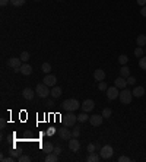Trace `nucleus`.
<instances>
[{
	"label": "nucleus",
	"mask_w": 146,
	"mask_h": 162,
	"mask_svg": "<svg viewBox=\"0 0 146 162\" xmlns=\"http://www.w3.org/2000/svg\"><path fill=\"white\" fill-rule=\"evenodd\" d=\"M63 110H66V111H76V110H79V101L78 99H75V98H70V99H66V101H63Z\"/></svg>",
	"instance_id": "f257e3e1"
},
{
	"label": "nucleus",
	"mask_w": 146,
	"mask_h": 162,
	"mask_svg": "<svg viewBox=\"0 0 146 162\" xmlns=\"http://www.w3.org/2000/svg\"><path fill=\"white\" fill-rule=\"evenodd\" d=\"M118 98H120V101H121V104H123V105H129L130 102H132V99H133V92L124 88V89L120 92Z\"/></svg>",
	"instance_id": "f03ea898"
},
{
	"label": "nucleus",
	"mask_w": 146,
	"mask_h": 162,
	"mask_svg": "<svg viewBox=\"0 0 146 162\" xmlns=\"http://www.w3.org/2000/svg\"><path fill=\"white\" fill-rule=\"evenodd\" d=\"M48 88H50V86H47L45 83H39V85H37V88H35V92L38 94L39 98H47V96L50 95V92H51Z\"/></svg>",
	"instance_id": "7ed1b4c3"
},
{
	"label": "nucleus",
	"mask_w": 146,
	"mask_h": 162,
	"mask_svg": "<svg viewBox=\"0 0 146 162\" xmlns=\"http://www.w3.org/2000/svg\"><path fill=\"white\" fill-rule=\"evenodd\" d=\"M76 121H78V115H75L72 111H67V114L63 117V123H64V126H67V127H73Z\"/></svg>",
	"instance_id": "20e7f679"
},
{
	"label": "nucleus",
	"mask_w": 146,
	"mask_h": 162,
	"mask_svg": "<svg viewBox=\"0 0 146 162\" xmlns=\"http://www.w3.org/2000/svg\"><path fill=\"white\" fill-rule=\"evenodd\" d=\"M112 153H114V149H112L111 145H105L101 148V151H99V155H101L102 159H110L112 156Z\"/></svg>",
	"instance_id": "39448f33"
},
{
	"label": "nucleus",
	"mask_w": 146,
	"mask_h": 162,
	"mask_svg": "<svg viewBox=\"0 0 146 162\" xmlns=\"http://www.w3.org/2000/svg\"><path fill=\"white\" fill-rule=\"evenodd\" d=\"M105 92H107V98L110 101H114L116 98H118V95H120V92H118L117 86H110V88H108Z\"/></svg>",
	"instance_id": "423d86ee"
},
{
	"label": "nucleus",
	"mask_w": 146,
	"mask_h": 162,
	"mask_svg": "<svg viewBox=\"0 0 146 162\" xmlns=\"http://www.w3.org/2000/svg\"><path fill=\"white\" fill-rule=\"evenodd\" d=\"M59 136H60L63 140H70L73 137L72 132L67 129V126H64V127H62V129H59Z\"/></svg>",
	"instance_id": "0eeeda50"
},
{
	"label": "nucleus",
	"mask_w": 146,
	"mask_h": 162,
	"mask_svg": "<svg viewBox=\"0 0 146 162\" xmlns=\"http://www.w3.org/2000/svg\"><path fill=\"white\" fill-rule=\"evenodd\" d=\"M21 62H22V60H21V59H18V57H10V59L7 60V66L12 67L13 70H15V69H21V66H22Z\"/></svg>",
	"instance_id": "6e6552de"
},
{
	"label": "nucleus",
	"mask_w": 146,
	"mask_h": 162,
	"mask_svg": "<svg viewBox=\"0 0 146 162\" xmlns=\"http://www.w3.org/2000/svg\"><path fill=\"white\" fill-rule=\"evenodd\" d=\"M80 107H82V110H83L85 112H91L94 108H95V102H94L92 99H86V101L82 102V105Z\"/></svg>",
	"instance_id": "1a4fd4ad"
},
{
	"label": "nucleus",
	"mask_w": 146,
	"mask_h": 162,
	"mask_svg": "<svg viewBox=\"0 0 146 162\" xmlns=\"http://www.w3.org/2000/svg\"><path fill=\"white\" fill-rule=\"evenodd\" d=\"M69 149H70V152H78L79 148H80V143H79L78 137H72V139L69 140Z\"/></svg>",
	"instance_id": "9d476101"
},
{
	"label": "nucleus",
	"mask_w": 146,
	"mask_h": 162,
	"mask_svg": "<svg viewBox=\"0 0 146 162\" xmlns=\"http://www.w3.org/2000/svg\"><path fill=\"white\" fill-rule=\"evenodd\" d=\"M102 115H99V114H94V115H91L89 117V121L91 124L94 126V127H98V126H101L102 124Z\"/></svg>",
	"instance_id": "9b49d317"
},
{
	"label": "nucleus",
	"mask_w": 146,
	"mask_h": 162,
	"mask_svg": "<svg viewBox=\"0 0 146 162\" xmlns=\"http://www.w3.org/2000/svg\"><path fill=\"white\" fill-rule=\"evenodd\" d=\"M126 85H127V79L123 78V76H120V78H117L114 80V86H117L118 89H124Z\"/></svg>",
	"instance_id": "f8f14e48"
},
{
	"label": "nucleus",
	"mask_w": 146,
	"mask_h": 162,
	"mask_svg": "<svg viewBox=\"0 0 146 162\" xmlns=\"http://www.w3.org/2000/svg\"><path fill=\"white\" fill-rule=\"evenodd\" d=\"M56 82H57V78L54 76V75H47L44 78V83L47 85V86H56Z\"/></svg>",
	"instance_id": "ddd939ff"
},
{
	"label": "nucleus",
	"mask_w": 146,
	"mask_h": 162,
	"mask_svg": "<svg viewBox=\"0 0 146 162\" xmlns=\"http://www.w3.org/2000/svg\"><path fill=\"white\" fill-rule=\"evenodd\" d=\"M41 149L44 153H51V152H54V145L51 143V142H45L41 145Z\"/></svg>",
	"instance_id": "4468645a"
},
{
	"label": "nucleus",
	"mask_w": 146,
	"mask_h": 162,
	"mask_svg": "<svg viewBox=\"0 0 146 162\" xmlns=\"http://www.w3.org/2000/svg\"><path fill=\"white\" fill-rule=\"evenodd\" d=\"M94 78H95V80H98V82H102V80L105 79V72H104L102 69H96L95 72H94Z\"/></svg>",
	"instance_id": "2eb2a0df"
},
{
	"label": "nucleus",
	"mask_w": 146,
	"mask_h": 162,
	"mask_svg": "<svg viewBox=\"0 0 146 162\" xmlns=\"http://www.w3.org/2000/svg\"><path fill=\"white\" fill-rule=\"evenodd\" d=\"M22 96L25 98V99L31 101L32 98H34V91L31 89V88H25V89L22 91Z\"/></svg>",
	"instance_id": "dca6fc26"
},
{
	"label": "nucleus",
	"mask_w": 146,
	"mask_h": 162,
	"mask_svg": "<svg viewBox=\"0 0 146 162\" xmlns=\"http://www.w3.org/2000/svg\"><path fill=\"white\" fill-rule=\"evenodd\" d=\"M50 95L53 96V99H56V98H60L62 96V88L60 86H53V89H51Z\"/></svg>",
	"instance_id": "f3484780"
},
{
	"label": "nucleus",
	"mask_w": 146,
	"mask_h": 162,
	"mask_svg": "<svg viewBox=\"0 0 146 162\" xmlns=\"http://www.w3.org/2000/svg\"><path fill=\"white\" fill-rule=\"evenodd\" d=\"M21 73H22V75H25V76H29V75L32 73V66H29L28 63L22 64V66H21Z\"/></svg>",
	"instance_id": "a211bd4d"
},
{
	"label": "nucleus",
	"mask_w": 146,
	"mask_h": 162,
	"mask_svg": "<svg viewBox=\"0 0 146 162\" xmlns=\"http://www.w3.org/2000/svg\"><path fill=\"white\" fill-rule=\"evenodd\" d=\"M132 92H133V96H136V98H140V96L145 95V88H143V86H136V88L132 91Z\"/></svg>",
	"instance_id": "6ab92c4d"
},
{
	"label": "nucleus",
	"mask_w": 146,
	"mask_h": 162,
	"mask_svg": "<svg viewBox=\"0 0 146 162\" xmlns=\"http://www.w3.org/2000/svg\"><path fill=\"white\" fill-rule=\"evenodd\" d=\"M45 162H57L59 161V155L54 153V152H51V153H47V156L44 159Z\"/></svg>",
	"instance_id": "aec40b11"
},
{
	"label": "nucleus",
	"mask_w": 146,
	"mask_h": 162,
	"mask_svg": "<svg viewBox=\"0 0 146 162\" xmlns=\"http://www.w3.org/2000/svg\"><path fill=\"white\" fill-rule=\"evenodd\" d=\"M136 44L137 47H145L146 45V35H137V38H136Z\"/></svg>",
	"instance_id": "412c9836"
},
{
	"label": "nucleus",
	"mask_w": 146,
	"mask_h": 162,
	"mask_svg": "<svg viewBox=\"0 0 146 162\" xmlns=\"http://www.w3.org/2000/svg\"><path fill=\"white\" fill-rule=\"evenodd\" d=\"M99 159H101V155H98V153H95V152L89 153V156L86 158V161L88 162H98Z\"/></svg>",
	"instance_id": "4be33fe9"
},
{
	"label": "nucleus",
	"mask_w": 146,
	"mask_h": 162,
	"mask_svg": "<svg viewBox=\"0 0 146 162\" xmlns=\"http://www.w3.org/2000/svg\"><path fill=\"white\" fill-rule=\"evenodd\" d=\"M120 76H123V78H126V79L130 76V69L127 67V64H124V66L120 69Z\"/></svg>",
	"instance_id": "5701e85b"
},
{
	"label": "nucleus",
	"mask_w": 146,
	"mask_h": 162,
	"mask_svg": "<svg viewBox=\"0 0 146 162\" xmlns=\"http://www.w3.org/2000/svg\"><path fill=\"white\" fill-rule=\"evenodd\" d=\"M78 120L79 121H80V123H85V121H89V115H88V114H86V112H80V114H79L78 115Z\"/></svg>",
	"instance_id": "b1692460"
},
{
	"label": "nucleus",
	"mask_w": 146,
	"mask_h": 162,
	"mask_svg": "<svg viewBox=\"0 0 146 162\" xmlns=\"http://www.w3.org/2000/svg\"><path fill=\"white\" fill-rule=\"evenodd\" d=\"M41 70H43V72L44 73H47V75H48V73L51 72V64L50 63H43V66H41Z\"/></svg>",
	"instance_id": "393cba45"
},
{
	"label": "nucleus",
	"mask_w": 146,
	"mask_h": 162,
	"mask_svg": "<svg viewBox=\"0 0 146 162\" xmlns=\"http://www.w3.org/2000/svg\"><path fill=\"white\" fill-rule=\"evenodd\" d=\"M25 2L26 0H10V5L15 6V7H21V6L25 5Z\"/></svg>",
	"instance_id": "a878e982"
},
{
	"label": "nucleus",
	"mask_w": 146,
	"mask_h": 162,
	"mask_svg": "<svg viewBox=\"0 0 146 162\" xmlns=\"http://www.w3.org/2000/svg\"><path fill=\"white\" fill-rule=\"evenodd\" d=\"M127 62H129V57L126 56V54H121V56L118 57V63H120V64H127Z\"/></svg>",
	"instance_id": "bb28decb"
},
{
	"label": "nucleus",
	"mask_w": 146,
	"mask_h": 162,
	"mask_svg": "<svg viewBox=\"0 0 146 162\" xmlns=\"http://www.w3.org/2000/svg\"><path fill=\"white\" fill-rule=\"evenodd\" d=\"M143 54H145V50H143L142 47H137V48L135 50V56L136 57H139V59H140V57H143Z\"/></svg>",
	"instance_id": "cd10ccee"
},
{
	"label": "nucleus",
	"mask_w": 146,
	"mask_h": 162,
	"mask_svg": "<svg viewBox=\"0 0 146 162\" xmlns=\"http://www.w3.org/2000/svg\"><path fill=\"white\" fill-rule=\"evenodd\" d=\"M111 108H104V110H102V117L104 118H110L111 117Z\"/></svg>",
	"instance_id": "c85d7f7f"
},
{
	"label": "nucleus",
	"mask_w": 146,
	"mask_h": 162,
	"mask_svg": "<svg viewBox=\"0 0 146 162\" xmlns=\"http://www.w3.org/2000/svg\"><path fill=\"white\" fill-rule=\"evenodd\" d=\"M19 59H21V60H22L23 63H26L29 60V53L28 51H23L22 54H21V57H19Z\"/></svg>",
	"instance_id": "c756f323"
},
{
	"label": "nucleus",
	"mask_w": 146,
	"mask_h": 162,
	"mask_svg": "<svg viewBox=\"0 0 146 162\" xmlns=\"http://www.w3.org/2000/svg\"><path fill=\"white\" fill-rule=\"evenodd\" d=\"M139 67H140L142 70H146V57H140V60H139Z\"/></svg>",
	"instance_id": "7c9ffc66"
},
{
	"label": "nucleus",
	"mask_w": 146,
	"mask_h": 162,
	"mask_svg": "<svg viewBox=\"0 0 146 162\" xmlns=\"http://www.w3.org/2000/svg\"><path fill=\"white\" fill-rule=\"evenodd\" d=\"M18 161L19 162H29L31 161V158H29L28 155H21V156L18 158Z\"/></svg>",
	"instance_id": "2f4dec72"
},
{
	"label": "nucleus",
	"mask_w": 146,
	"mask_h": 162,
	"mask_svg": "<svg viewBox=\"0 0 146 162\" xmlns=\"http://www.w3.org/2000/svg\"><path fill=\"white\" fill-rule=\"evenodd\" d=\"M98 89H99V91H107L108 89L107 83H105L104 80H102V82H99V83H98Z\"/></svg>",
	"instance_id": "473e14b6"
},
{
	"label": "nucleus",
	"mask_w": 146,
	"mask_h": 162,
	"mask_svg": "<svg viewBox=\"0 0 146 162\" xmlns=\"http://www.w3.org/2000/svg\"><path fill=\"white\" fill-rule=\"evenodd\" d=\"M72 134H73V137H79V134H80V129H79V127H75V129L72 130Z\"/></svg>",
	"instance_id": "72a5a7b5"
},
{
	"label": "nucleus",
	"mask_w": 146,
	"mask_h": 162,
	"mask_svg": "<svg viewBox=\"0 0 146 162\" xmlns=\"http://www.w3.org/2000/svg\"><path fill=\"white\" fill-rule=\"evenodd\" d=\"M95 149H96V145H94V143H89V145H88V152H89V153L95 152Z\"/></svg>",
	"instance_id": "f704fd0d"
},
{
	"label": "nucleus",
	"mask_w": 146,
	"mask_h": 162,
	"mask_svg": "<svg viewBox=\"0 0 146 162\" xmlns=\"http://www.w3.org/2000/svg\"><path fill=\"white\" fill-rule=\"evenodd\" d=\"M135 83H136V79L133 76H129L127 78V85H135Z\"/></svg>",
	"instance_id": "c9c22d12"
},
{
	"label": "nucleus",
	"mask_w": 146,
	"mask_h": 162,
	"mask_svg": "<svg viewBox=\"0 0 146 162\" xmlns=\"http://www.w3.org/2000/svg\"><path fill=\"white\" fill-rule=\"evenodd\" d=\"M118 162H130V158L129 156H120L118 158Z\"/></svg>",
	"instance_id": "e433bc0d"
},
{
	"label": "nucleus",
	"mask_w": 146,
	"mask_h": 162,
	"mask_svg": "<svg viewBox=\"0 0 146 162\" xmlns=\"http://www.w3.org/2000/svg\"><path fill=\"white\" fill-rule=\"evenodd\" d=\"M2 161H6V162H13V161H15V158H13V156H9V158H2Z\"/></svg>",
	"instance_id": "4c0bfd02"
},
{
	"label": "nucleus",
	"mask_w": 146,
	"mask_h": 162,
	"mask_svg": "<svg viewBox=\"0 0 146 162\" xmlns=\"http://www.w3.org/2000/svg\"><path fill=\"white\" fill-rule=\"evenodd\" d=\"M60 152H62V148H60V146H56V148H54V153L60 155Z\"/></svg>",
	"instance_id": "58836bf2"
},
{
	"label": "nucleus",
	"mask_w": 146,
	"mask_h": 162,
	"mask_svg": "<svg viewBox=\"0 0 146 162\" xmlns=\"http://www.w3.org/2000/svg\"><path fill=\"white\" fill-rule=\"evenodd\" d=\"M140 13H142V16H145V18H146V6H142Z\"/></svg>",
	"instance_id": "ea45409f"
},
{
	"label": "nucleus",
	"mask_w": 146,
	"mask_h": 162,
	"mask_svg": "<svg viewBox=\"0 0 146 162\" xmlns=\"http://www.w3.org/2000/svg\"><path fill=\"white\" fill-rule=\"evenodd\" d=\"M12 156H13V158H19V156H21V153H19L18 151H13V152H12Z\"/></svg>",
	"instance_id": "a19ab883"
},
{
	"label": "nucleus",
	"mask_w": 146,
	"mask_h": 162,
	"mask_svg": "<svg viewBox=\"0 0 146 162\" xmlns=\"http://www.w3.org/2000/svg\"><path fill=\"white\" fill-rule=\"evenodd\" d=\"M7 3H10V0H0V5L2 6H6Z\"/></svg>",
	"instance_id": "79ce46f5"
},
{
	"label": "nucleus",
	"mask_w": 146,
	"mask_h": 162,
	"mask_svg": "<svg viewBox=\"0 0 146 162\" xmlns=\"http://www.w3.org/2000/svg\"><path fill=\"white\" fill-rule=\"evenodd\" d=\"M137 5L139 6H146V0H137Z\"/></svg>",
	"instance_id": "37998d69"
},
{
	"label": "nucleus",
	"mask_w": 146,
	"mask_h": 162,
	"mask_svg": "<svg viewBox=\"0 0 146 162\" xmlns=\"http://www.w3.org/2000/svg\"><path fill=\"white\" fill-rule=\"evenodd\" d=\"M47 105H48V107H53V105H54V101H53V99H48V101H47Z\"/></svg>",
	"instance_id": "c03bdc74"
},
{
	"label": "nucleus",
	"mask_w": 146,
	"mask_h": 162,
	"mask_svg": "<svg viewBox=\"0 0 146 162\" xmlns=\"http://www.w3.org/2000/svg\"><path fill=\"white\" fill-rule=\"evenodd\" d=\"M57 2H63V0H57Z\"/></svg>",
	"instance_id": "a18cd8bd"
},
{
	"label": "nucleus",
	"mask_w": 146,
	"mask_h": 162,
	"mask_svg": "<svg viewBox=\"0 0 146 162\" xmlns=\"http://www.w3.org/2000/svg\"><path fill=\"white\" fill-rule=\"evenodd\" d=\"M34 2H39V0H34Z\"/></svg>",
	"instance_id": "49530a36"
},
{
	"label": "nucleus",
	"mask_w": 146,
	"mask_h": 162,
	"mask_svg": "<svg viewBox=\"0 0 146 162\" xmlns=\"http://www.w3.org/2000/svg\"><path fill=\"white\" fill-rule=\"evenodd\" d=\"M145 53H146V48H145Z\"/></svg>",
	"instance_id": "de8ad7c7"
}]
</instances>
